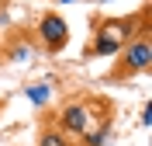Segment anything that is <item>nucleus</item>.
Instances as JSON below:
<instances>
[{
  "label": "nucleus",
  "mask_w": 152,
  "mask_h": 146,
  "mask_svg": "<svg viewBox=\"0 0 152 146\" xmlns=\"http://www.w3.org/2000/svg\"><path fill=\"white\" fill-rule=\"evenodd\" d=\"M149 24V4L124 14V18H90V42L83 45V59H97V56H118L128 42L138 35V28Z\"/></svg>",
  "instance_id": "f257e3e1"
},
{
  "label": "nucleus",
  "mask_w": 152,
  "mask_h": 146,
  "mask_svg": "<svg viewBox=\"0 0 152 146\" xmlns=\"http://www.w3.org/2000/svg\"><path fill=\"white\" fill-rule=\"evenodd\" d=\"M149 66H152V35H149V24H145V28H138V35L114 56V66L107 70V80H111V84H128L132 77H142Z\"/></svg>",
  "instance_id": "f03ea898"
},
{
  "label": "nucleus",
  "mask_w": 152,
  "mask_h": 146,
  "mask_svg": "<svg viewBox=\"0 0 152 146\" xmlns=\"http://www.w3.org/2000/svg\"><path fill=\"white\" fill-rule=\"evenodd\" d=\"M35 45H38V52H45V56H59V52L69 45V24H66V18H62L59 10H45V14L38 18Z\"/></svg>",
  "instance_id": "7ed1b4c3"
},
{
  "label": "nucleus",
  "mask_w": 152,
  "mask_h": 146,
  "mask_svg": "<svg viewBox=\"0 0 152 146\" xmlns=\"http://www.w3.org/2000/svg\"><path fill=\"white\" fill-rule=\"evenodd\" d=\"M90 125H94V108H90L86 97H69L66 104L56 111V129L62 132V136H69L73 143L83 136Z\"/></svg>",
  "instance_id": "20e7f679"
},
{
  "label": "nucleus",
  "mask_w": 152,
  "mask_h": 146,
  "mask_svg": "<svg viewBox=\"0 0 152 146\" xmlns=\"http://www.w3.org/2000/svg\"><path fill=\"white\" fill-rule=\"evenodd\" d=\"M111 132H114V115L111 118H100L97 125H90L83 136L76 139V146H107L111 143Z\"/></svg>",
  "instance_id": "39448f33"
},
{
  "label": "nucleus",
  "mask_w": 152,
  "mask_h": 146,
  "mask_svg": "<svg viewBox=\"0 0 152 146\" xmlns=\"http://www.w3.org/2000/svg\"><path fill=\"white\" fill-rule=\"evenodd\" d=\"M24 97H28L35 108H48L52 104V77L35 80V84H24Z\"/></svg>",
  "instance_id": "423d86ee"
},
{
  "label": "nucleus",
  "mask_w": 152,
  "mask_h": 146,
  "mask_svg": "<svg viewBox=\"0 0 152 146\" xmlns=\"http://www.w3.org/2000/svg\"><path fill=\"white\" fill-rule=\"evenodd\" d=\"M35 146H76V143H73L69 136H62L56 125H48V122H45V125L38 129V136H35Z\"/></svg>",
  "instance_id": "0eeeda50"
},
{
  "label": "nucleus",
  "mask_w": 152,
  "mask_h": 146,
  "mask_svg": "<svg viewBox=\"0 0 152 146\" xmlns=\"http://www.w3.org/2000/svg\"><path fill=\"white\" fill-rule=\"evenodd\" d=\"M4 104H7V101H4V97H0V111H4Z\"/></svg>",
  "instance_id": "6e6552de"
},
{
  "label": "nucleus",
  "mask_w": 152,
  "mask_h": 146,
  "mask_svg": "<svg viewBox=\"0 0 152 146\" xmlns=\"http://www.w3.org/2000/svg\"><path fill=\"white\" fill-rule=\"evenodd\" d=\"M59 4H76V0H59Z\"/></svg>",
  "instance_id": "1a4fd4ad"
},
{
  "label": "nucleus",
  "mask_w": 152,
  "mask_h": 146,
  "mask_svg": "<svg viewBox=\"0 0 152 146\" xmlns=\"http://www.w3.org/2000/svg\"><path fill=\"white\" fill-rule=\"evenodd\" d=\"M97 4H111V0H97Z\"/></svg>",
  "instance_id": "9d476101"
}]
</instances>
